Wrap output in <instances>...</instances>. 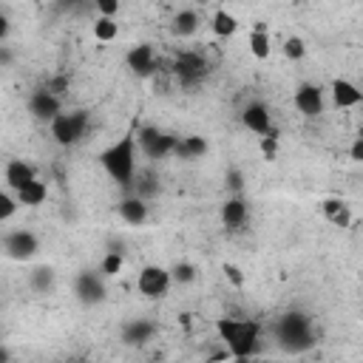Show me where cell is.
Instances as JSON below:
<instances>
[{"label":"cell","mask_w":363,"mask_h":363,"mask_svg":"<svg viewBox=\"0 0 363 363\" xmlns=\"http://www.w3.org/2000/svg\"><path fill=\"white\" fill-rule=\"evenodd\" d=\"M128 68L136 74V77H150L153 68H156V54L147 43H139L128 51Z\"/></svg>","instance_id":"7c38bea8"},{"label":"cell","mask_w":363,"mask_h":363,"mask_svg":"<svg viewBox=\"0 0 363 363\" xmlns=\"http://www.w3.org/2000/svg\"><path fill=\"white\" fill-rule=\"evenodd\" d=\"M136 133H125L122 139H116L113 145H108L99 153V162L105 167V173L119 184V187H130L133 184V173H136Z\"/></svg>","instance_id":"7a4b0ae2"},{"label":"cell","mask_w":363,"mask_h":363,"mask_svg":"<svg viewBox=\"0 0 363 363\" xmlns=\"http://www.w3.org/2000/svg\"><path fill=\"white\" fill-rule=\"evenodd\" d=\"M37 250H40V241L31 230H11L3 235V252L11 261H28L37 255Z\"/></svg>","instance_id":"52a82bcc"},{"label":"cell","mask_w":363,"mask_h":363,"mask_svg":"<svg viewBox=\"0 0 363 363\" xmlns=\"http://www.w3.org/2000/svg\"><path fill=\"white\" fill-rule=\"evenodd\" d=\"M37 176H34V167L31 164H26L23 159H11L9 164H6V184H9V190H20V187H26L28 182H34Z\"/></svg>","instance_id":"e0dca14e"},{"label":"cell","mask_w":363,"mask_h":363,"mask_svg":"<svg viewBox=\"0 0 363 363\" xmlns=\"http://www.w3.org/2000/svg\"><path fill=\"white\" fill-rule=\"evenodd\" d=\"M332 102H335L337 108H354V105L363 102V91H360L354 82L337 77V79H332Z\"/></svg>","instance_id":"5bb4252c"},{"label":"cell","mask_w":363,"mask_h":363,"mask_svg":"<svg viewBox=\"0 0 363 363\" xmlns=\"http://www.w3.org/2000/svg\"><path fill=\"white\" fill-rule=\"evenodd\" d=\"M28 111H31L34 119L51 122L54 116L62 113V111H60V96H57L51 88H37V91L31 94V99H28Z\"/></svg>","instance_id":"30bf717a"},{"label":"cell","mask_w":363,"mask_h":363,"mask_svg":"<svg viewBox=\"0 0 363 363\" xmlns=\"http://www.w3.org/2000/svg\"><path fill=\"white\" fill-rule=\"evenodd\" d=\"M216 332L224 340L230 357L235 360H247L258 352V337H261V326L252 318H218L216 320Z\"/></svg>","instance_id":"6da1fadb"},{"label":"cell","mask_w":363,"mask_h":363,"mask_svg":"<svg viewBox=\"0 0 363 363\" xmlns=\"http://www.w3.org/2000/svg\"><path fill=\"white\" fill-rule=\"evenodd\" d=\"M320 210H323V216H326L335 227H349V224H352V210H349V204H346L343 199H326V201L320 204Z\"/></svg>","instance_id":"d6986e66"},{"label":"cell","mask_w":363,"mask_h":363,"mask_svg":"<svg viewBox=\"0 0 363 363\" xmlns=\"http://www.w3.org/2000/svg\"><path fill=\"white\" fill-rule=\"evenodd\" d=\"M150 193H156V184H153V176H142V179H136V196H150Z\"/></svg>","instance_id":"836d02e7"},{"label":"cell","mask_w":363,"mask_h":363,"mask_svg":"<svg viewBox=\"0 0 363 363\" xmlns=\"http://www.w3.org/2000/svg\"><path fill=\"white\" fill-rule=\"evenodd\" d=\"M173 153L179 159H199V156L207 153V142L201 136H184V139H179V145H176Z\"/></svg>","instance_id":"ffe728a7"},{"label":"cell","mask_w":363,"mask_h":363,"mask_svg":"<svg viewBox=\"0 0 363 363\" xmlns=\"http://www.w3.org/2000/svg\"><path fill=\"white\" fill-rule=\"evenodd\" d=\"M196 28H199V14H196L193 9H184V11H179V14L173 17V31H176L179 37H190Z\"/></svg>","instance_id":"603a6c76"},{"label":"cell","mask_w":363,"mask_h":363,"mask_svg":"<svg viewBox=\"0 0 363 363\" xmlns=\"http://www.w3.org/2000/svg\"><path fill=\"white\" fill-rule=\"evenodd\" d=\"M45 182H40V179H34V182H28L26 187H20L17 190V199H20V204H26V207H37V204H43L45 201Z\"/></svg>","instance_id":"44dd1931"},{"label":"cell","mask_w":363,"mask_h":363,"mask_svg":"<svg viewBox=\"0 0 363 363\" xmlns=\"http://www.w3.org/2000/svg\"><path fill=\"white\" fill-rule=\"evenodd\" d=\"M213 31H216L218 37H233V34L238 31V20H235L227 9H218V11L213 14Z\"/></svg>","instance_id":"cb8c5ba5"},{"label":"cell","mask_w":363,"mask_h":363,"mask_svg":"<svg viewBox=\"0 0 363 363\" xmlns=\"http://www.w3.org/2000/svg\"><path fill=\"white\" fill-rule=\"evenodd\" d=\"M190 3H207V0H190Z\"/></svg>","instance_id":"60d3db41"},{"label":"cell","mask_w":363,"mask_h":363,"mask_svg":"<svg viewBox=\"0 0 363 363\" xmlns=\"http://www.w3.org/2000/svg\"><path fill=\"white\" fill-rule=\"evenodd\" d=\"M74 295L82 306H96L105 301L108 289H105V281L99 272H91V269H82L77 278H74Z\"/></svg>","instance_id":"8992f818"},{"label":"cell","mask_w":363,"mask_h":363,"mask_svg":"<svg viewBox=\"0 0 363 363\" xmlns=\"http://www.w3.org/2000/svg\"><path fill=\"white\" fill-rule=\"evenodd\" d=\"M54 286V269L51 267H37L31 272V289L34 292H48Z\"/></svg>","instance_id":"484cf974"},{"label":"cell","mask_w":363,"mask_h":363,"mask_svg":"<svg viewBox=\"0 0 363 363\" xmlns=\"http://www.w3.org/2000/svg\"><path fill=\"white\" fill-rule=\"evenodd\" d=\"M224 182H227V187H230L233 193H241V190H244V173H241L238 167H230L227 176H224Z\"/></svg>","instance_id":"1f68e13d"},{"label":"cell","mask_w":363,"mask_h":363,"mask_svg":"<svg viewBox=\"0 0 363 363\" xmlns=\"http://www.w3.org/2000/svg\"><path fill=\"white\" fill-rule=\"evenodd\" d=\"M17 204H20L17 196H11V193H0V221H9V218L17 213Z\"/></svg>","instance_id":"4dcf8cb0"},{"label":"cell","mask_w":363,"mask_h":363,"mask_svg":"<svg viewBox=\"0 0 363 363\" xmlns=\"http://www.w3.org/2000/svg\"><path fill=\"white\" fill-rule=\"evenodd\" d=\"M79 0H57V9H71V6H77Z\"/></svg>","instance_id":"f35d334b"},{"label":"cell","mask_w":363,"mask_h":363,"mask_svg":"<svg viewBox=\"0 0 363 363\" xmlns=\"http://www.w3.org/2000/svg\"><path fill=\"white\" fill-rule=\"evenodd\" d=\"M122 264H125V261H122V252H119V250H111V252L102 258L99 272L108 275V278H111V275H119V272H122Z\"/></svg>","instance_id":"83f0119b"},{"label":"cell","mask_w":363,"mask_h":363,"mask_svg":"<svg viewBox=\"0 0 363 363\" xmlns=\"http://www.w3.org/2000/svg\"><path fill=\"white\" fill-rule=\"evenodd\" d=\"M170 269H164V267H156V264H147V267H142V272H139V278H136V286H139V292L145 295V298H162L164 292H167V286H170Z\"/></svg>","instance_id":"ba28073f"},{"label":"cell","mask_w":363,"mask_h":363,"mask_svg":"<svg viewBox=\"0 0 363 363\" xmlns=\"http://www.w3.org/2000/svg\"><path fill=\"white\" fill-rule=\"evenodd\" d=\"M275 337L284 352H306L315 346L312 320L303 312H286L275 320Z\"/></svg>","instance_id":"3957f363"},{"label":"cell","mask_w":363,"mask_h":363,"mask_svg":"<svg viewBox=\"0 0 363 363\" xmlns=\"http://www.w3.org/2000/svg\"><path fill=\"white\" fill-rule=\"evenodd\" d=\"M241 125L252 133H267L269 130V111L264 102H250L244 111H241Z\"/></svg>","instance_id":"9a60e30c"},{"label":"cell","mask_w":363,"mask_h":363,"mask_svg":"<svg viewBox=\"0 0 363 363\" xmlns=\"http://www.w3.org/2000/svg\"><path fill=\"white\" fill-rule=\"evenodd\" d=\"M357 139H360V142H363V125H360V130H357Z\"/></svg>","instance_id":"ab89813d"},{"label":"cell","mask_w":363,"mask_h":363,"mask_svg":"<svg viewBox=\"0 0 363 363\" xmlns=\"http://www.w3.org/2000/svg\"><path fill=\"white\" fill-rule=\"evenodd\" d=\"M116 34H119L116 17H105V14H99V17L94 20V37H96L99 43H111V40H116Z\"/></svg>","instance_id":"d4e9b609"},{"label":"cell","mask_w":363,"mask_h":363,"mask_svg":"<svg viewBox=\"0 0 363 363\" xmlns=\"http://www.w3.org/2000/svg\"><path fill=\"white\" fill-rule=\"evenodd\" d=\"M153 335H156V323H150L145 318L128 320L122 326V343L125 346H145L147 340H153Z\"/></svg>","instance_id":"4fadbf2b"},{"label":"cell","mask_w":363,"mask_h":363,"mask_svg":"<svg viewBox=\"0 0 363 363\" xmlns=\"http://www.w3.org/2000/svg\"><path fill=\"white\" fill-rule=\"evenodd\" d=\"M207 60L201 57V54H179L176 57V65H173V74H176V79L182 82V85H196V82H201L204 77H207Z\"/></svg>","instance_id":"9c48e42d"},{"label":"cell","mask_w":363,"mask_h":363,"mask_svg":"<svg viewBox=\"0 0 363 363\" xmlns=\"http://www.w3.org/2000/svg\"><path fill=\"white\" fill-rule=\"evenodd\" d=\"M349 156H352L354 162H363V142H360V139H354V145L349 147Z\"/></svg>","instance_id":"d590c367"},{"label":"cell","mask_w":363,"mask_h":363,"mask_svg":"<svg viewBox=\"0 0 363 363\" xmlns=\"http://www.w3.org/2000/svg\"><path fill=\"white\" fill-rule=\"evenodd\" d=\"M94 6L105 17H116V11H119V0H94Z\"/></svg>","instance_id":"d6a6232c"},{"label":"cell","mask_w":363,"mask_h":363,"mask_svg":"<svg viewBox=\"0 0 363 363\" xmlns=\"http://www.w3.org/2000/svg\"><path fill=\"white\" fill-rule=\"evenodd\" d=\"M269 51H272L269 37H267L264 26L258 23V26L252 28V34H250V54H252L255 60H267V57H269Z\"/></svg>","instance_id":"7402d4cb"},{"label":"cell","mask_w":363,"mask_h":363,"mask_svg":"<svg viewBox=\"0 0 363 363\" xmlns=\"http://www.w3.org/2000/svg\"><path fill=\"white\" fill-rule=\"evenodd\" d=\"M284 54H286L289 60H301V57L306 54V43H303L301 37H286V40H284Z\"/></svg>","instance_id":"f546056e"},{"label":"cell","mask_w":363,"mask_h":363,"mask_svg":"<svg viewBox=\"0 0 363 363\" xmlns=\"http://www.w3.org/2000/svg\"><path fill=\"white\" fill-rule=\"evenodd\" d=\"M88 130V113L85 111H71V113H60L51 119V136L57 145L68 147L77 145Z\"/></svg>","instance_id":"277c9868"},{"label":"cell","mask_w":363,"mask_h":363,"mask_svg":"<svg viewBox=\"0 0 363 363\" xmlns=\"http://www.w3.org/2000/svg\"><path fill=\"white\" fill-rule=\"evenodd\" d=\"M0 65H3V68L11 65V51H9V45H0Z\"/></svg>","instance_id":"8d00e7d4"},{"label":"cell","mask_w":363,"mask_h":363,"mask_svg":"<svg viewBox=\"0 0 363 363\" xmlns=\"http://www.w3.org/2000/svg\"><path fill=\"white\" fill-rule=\"evenodd\" d=\"M224 275L230 278V284H235V286H241L244 284V275H241V269L235 267V264H224Z\"/></svg>","instance_id":"e575fe53"},{"label":"cell","mask_w":363,"mask_h":363,"mask_svg":"<svg viewBox=\"0 0 363 363\" xmlns=\"http://www.w3.org/2000/svg\"><path fill=\"white\" fill-rule=\"evenodd\" d=\"M295 108L303 113V116H318L323 111V91L312 82H303L298 91H295Z\"/></svg>","instance_id":"8fae6325"},{"label":"cell","mask_w":363,"mask_h":363,"mask_svg":"<svg viewBox=\"0 0 363 363\" xmlns=\"http://www.w3.org/2000/svg\"><path fill=\"white\" fill-rule=\"evenodd\" d=\"M170 278H173L176 284H190V281H196V267L187 264V261H182V264H176V267L170 269Z\"/></svg>","instance_id":"f1b7e54d"},{"label":"cell","mask_w":363,"mask_h":363,"mask_svg":"<svg viewBox=\"0 0 363 363\" xmlns=\"http://www.w3.org/2000/svg\"><path fill=\"white\" fill-rule=\"evenodd\" d=\"M221 221H224V227L238 230V227L247 221V201H244L241 196L227 199V201L221 204Z\"/></svg>","instance_id":"ac0fdd59"},{"label":"cell","mask_w":363,"mask_h":363,"mask_svg":"<svg viewBox=\"0 0 363 363\" xmlns=\"http://www.w3.org/2000/svg\"><path fill=\"white\" fill-rule=\"evenodd\" d=\"M136 142H139V150H142L147 159H164V156H170V153L176 150L179 136L164 133V130H159V128H142V130L136 133Z\"/></svg>","instance_id":"5b68a950"},{"label":"cell","mask_w":363,"mask_h":363,"mask_svg":"<svg viewBox=\"0 0 363 363\" xmlns=\"http://www.w3.org/2000/svg\"><path fill=\"white\" fill-rule=\"evenodd\" d=\"M278 142H281V136H278L275 128H269V130L261 136V156H264L267 162H272V159L278 156Z\"/></svg>","instance_id":"4316f807"},{"label":"cell","mask_w":363,"mask_h":363,"mask_svg":"<svg viewBox=\"0 0 363 363\" xmlns=\"http://www.w3.org/2000/svg\"><path fill=\"white\" fill-rule=\"evenodd\" d=\"M6 37H9V17L3 14L0 17V43H6Z\"/></svg>","instance_id":"74e56055"},{"label":"cell","mask_w":363,"mask_h":363,"mask_svg":"<svg viewBox=\"0 0 363 363\" xmlns=\"http://www.w3.org/2000/svg\"><path fill=\"white\" fill-rule=\"evenodd\" d=\"M119 216L122 221H128L130 227H142L147 221V204L142 196H128L119 201Z\"/></svg>","instance_id":"2e32d148"}]
</instances>
